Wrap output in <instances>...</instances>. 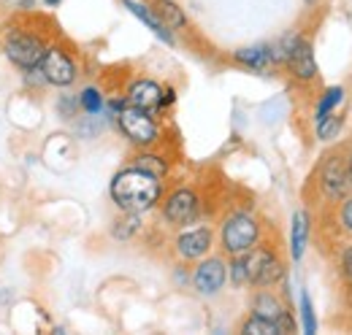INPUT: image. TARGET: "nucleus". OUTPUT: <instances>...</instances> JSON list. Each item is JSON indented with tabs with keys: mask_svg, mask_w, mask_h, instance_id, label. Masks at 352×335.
<instances>
[{
	"mask_svg": "<svg viewBox=\"0 0 352 335\" xmlns=\"http://www.w3.org/2000/svg\"><path fill=\"white\" fill-rule=\"evenodd\" d=\"M160 198H163L160 178L141 168L131 165L111 178V200L120 206V211L144 213V211L155 209Z\"/></svg>",
	"mask_w": 352,
	"mask_h": 335,
	"instance_id": "1",
	"label": "nucleus"
},
{
	"mask_svg": "<svg viewBox=\"0 0 352 335\" xmlns=\"http://www.w3.org/2000/svg\"><path fill=\"white\" fill-rule=\"evenodd\" d=\"M255 244H261V222L247 211H233L222 219L220 246L225 254L236 257L250 251Z\"/></svg>",
	"mask_w": 352,
	"mask_h": 335,
	"instance_id": "2",
	"label": "nucleus"
},
{
	"mask_svg": "<svg viewBox=\"0 0 352 335\" xmlns=\"http://www.w3.org/2000/svg\"><path fill=\"white\" fill-rule=\"evenodd\" d=\"M244 273H247V287H274L285 279V262L271 246L255 244L250 251L241 254Z\"/></svg>",
	"mask_w": 352,
	"mask_h": 335,
	"instance_id": "3",
	"label": "nucleus"
},
{
	"mask_svg": "<svg viewBox=\"0 0 352 335\" xmlns=\"http://www.w3.org/2000/svg\"><path fill=\"white\" fill-rule=\"evenodd\" d=\"M117 125L125 132V138L131 141L133 146H141V149H149L160 141V125L157 119L152 117V111H144L138 106H120L117 111Z\"/></svg>",
	"mask_w": 352,
	"mask_h": 335,
	"instance_id": "4",
	"label": "nucleus"
},
{
	"mask_svg": "<svg viewBox=\"0 0 352 335\" xmlns=\"http://www.w3.org/2000/svg\"><path fill=\"white\" fill-rule=\"evenodd\" d=\"M317 184H320V192H322V198L328 203L344 200L352 189L347 154H342V152L325 154V160L320 163V170H317Z\"/></svg>",
	"mask_w": 352,
	"mask_h": 335,
	"instance_id": "5",
	"label": "nucleus"
},
{
	"mask_svg": "<svg viewBox=\"0 0 352 335\" xmlns=\"http://www.w3.org/2000/svg\"><path fill=\"white\" fill-rule=\"evenodd\" d=\"M44 51H46L44 41H41L36 33H28V30H8V36H6V57H8L16 68L30 71V68L41 65Z\"/></svg>",
	"mask_w": 352,
	"mask_h": 335,
	"instance_id": "6",
	"label": "nucleus"
},
{
	"mask_svg": "<svg viewBox=\"0 0 352 335\" xmlns=\"http://www.w3.org/2000/svg\"><path fill=\"white\" fill-rule=\"evenodd\" d=\"M201 213V200L198 195L190 189V187H179L176 192H171L163 203V216L168 224L174 227H184V224H192Z\"/></svg>",
	"mask_w": 352,
	"mask_h": 335,
	"instance_id": "7",
	"label": "nucleus"
},
{
	"mask_svg": "<svg viewBox=\"0 0 352 335\" xmlns=\"http://www.w3.org/2000/svg\"><path fill=\"white\" fill-rule=\"evenodd\" d=\"M41 73H44L46 84H54V86H68V84L76 82V62L74 57L60 49V46H49L41 57Z\"/></svg>",
	"mask_w": 352,
	"mask_h": 335,
	"instance_id": "8",
	"label": "nucleus"
},
{
	"mask_svg": "<svg viewBox=\"0 0 352 335\" xmlns=\"http://www.w3.org/2000/svg\"><path fill=\"white\" fill-rule=\"evenodd\" d=\"M228 281V265L222 257H201L198 259V268L192 273V290L204 297H212L225 287Z\"/></svg>",
	"mask_w": 352,
	"mask_h": 335,
	"instance_id": "9",
	"label": "nucleus"
},
{
	"mask_svg": "<svg viewBox=\"0 0 352 335\" xmlns=\"http://www.w3.org/2000/svg\"><path fill=\"white\" fill-rule=\"evenodd\" d=\"M212 244H214V235L209 227H190L176 235L174 249L182 262H198L212 251Z\"/></svg>",
	"mask_w": 352,
	"mask_h": 335,
	"instance_id": "10",
	"label": "nucleus"
},
{
	"mask_svg": "<svg viewBox=\"0 0 352 335\" xmlns=\"http://www.w3.org/2000/svg\"><path fill=\"white\" fill-rule=\"evenodd\" d=\"M252 314L276 322V325L282 327V333L296 330V322H293L287 305L279 300V294H274L268 287H261V292H255V297H252Z\"/></svg>",
	"mask_w": 352,
	"mask_h": 335,
	"instance_id": "11",
	"label": "nucleus"
},
{
	"mask_svg": "<svg viewBox=\"0 0 352 335\" xmlns=\"http://www.w3.org/2000/svg\"><path fill=\"white\" fill-rule=\"evenodd\" d=\"M160 100H163V86L152 79H138L128 86L131 106H138L144 111H160Z\"/></svg>",
	"mask_w": 352,
	"mask_h": 335,
	"instance_id": "12",
	"label": "nucleus"
},
{
	"mask_svg": "<svg viewBox=\"0 0 352 335\" xmlns=\"http://www.w3.org/2000/svg\"><path fill=\"white\" fill-rule=\"evenodd\" d=\"M233 60L239 65L250 68V71H265L274 62V51L265 43H261V46H244V49H236L233 51Z\"/></svg>",
	"mask_w": 352,
	"mask_h": 335,
	"instance_id": "13",
	"label": "nucleus"
},
{
	"mask_svg": "<svg viewBox=\"0 0 352 335\" xmlns=\"http://www.w3.org/2000/svg\"><path fill=\"white\" fill-rule=\"evenodd\" d=\"M122 5L131 11L133 16H138V19H141V22H144V25H146V27H149V30H152V33H155L160 41L174 43V36H171V30H168V27H166V25L157 19V14H155L149 5H144V3H135V0H125Z\"/></svg>",
	"mask_w": 352,
	"mask_h": 335,
	"instance_id": "14",
	"label": "nucleus"
},
{
	"mask_svg": "<svg viewBox=\"0 0 352 335\" xmlns=\"http://www.w3.org/2000/svg\"><path fill=\"white\" fill-rule=\"evenodd\" d=\"M307 241H309V216L307 211H296L293 213V227H290V254H293L296 262L304 257Z\"/></svg>",
	"mask_w": 352,
	"mask_h": 335,
	"instance_id": "15",
	"label": "nucleus"
},
{
	"mask_svg": "<svg viewBox=\"0 0 352 335\" xmlns=\"http://www.w3.org/2000/svg\"><path fill=\"white\" fill-rule=\"evenodd\" d=\"M152 11L157 14V19H160L168 30H182V27H187V16H184V11L176 5L174 0H155Z\"/></svg>",
	"mask_w": 352,
	"mask_h": 335,
	"instance_id": "16",
	"label": "nucleus"
},
{
	"mask_svg": "<svg viewBox=\"0 0 352 335\" xmlns=\"http://www.w3.org/2000/svg\"><path fill=\"white\" fill-rule=\"evenodd\" d=\"M344 86H328L325 92H322V97H320V103H317V111H314V119L320 122V119H325L328 114H333L336 111V106L344 100Z\"/></svg>",
	"mask_w": 352,
	"mask_h": 335,
	"instance_id": "17",
	"label": "nucleus"
},
{
	"mask_svg": "<svg viewBox=\"0 0 352 335\" xmlns=\"http://www.w3.org/2000/svg\"><path fill=\"white\" fill-rule=\"evenodd\" d=\"M239 330L244 335H282V327H279L276 322L263 319V316H255V314H250V316L241 322Z\"/></svg>",
	"mask_w": 352,
	"mask_h": 335,
	"instance_id": "18",
	"label": "nucleus"
},
{
	"mask_svg": "<svg viewBox=\"0 0 352 335\" xmlns=\"http://www.w3.org/2000/svg\"><path fill=\"white\" fill-rule=\"evenodd\" d=\"M133 165L141 168V170H146V173H152V176H157V178H163V176L168 173V163H166L160 154H149V152L138 154Z\"/></svg>",
	"mask_w": 352,
	"mask_h": 335,
	"instance_id": "19",
	"label": "nucleus"
},
{
	"mask_svg": "<svg viewBox=\"0 0 352 335\" xmlns=\"http://www.w3.org/2000/svg\"><path fill=\"white\" fill-rule=\"evenodd\" d=\"M342 125H344V117L342 114H328L325 119H320L317 122V138L320 141H331V138H336L339 135V130H342Z\"/></svg>",
	"mask_w": 352,
	"mask_h": 335,
	"instance_id": "20",
	"label": "nucleus"
},
{
	"mask_svg": "<svg viewBox=\"0 0 352 335\" xmlns=\"http://www.w3.org/2000/svg\"><path fill=\"white\" fill-rule=\"evenodd\" d=\"M79 106H82V111H87V114H100L103 111V95H100V89L98 86H85L82 89V95H79Z\"/></svg>",
	"mask_w": 352,
	"mask_h": 335,
	"instance_id": "21",
	"label": "nucleus"
},
{
	"mask_svg": "<svg viewBox=\"0 0 352 335\" xmlns=\"http://www.w3.org/2000/svg\"><path fill=\"white\" fill-rule=\"evenodd\" d=\"M138 216H141V213H128V211H125V216H122V219L114 224V230H111V233H114V238L128 241L133 233L138 230Z\"/></svg>",
	"mask_w": 352,
	"mask_h": 335,
	"instance_id": "22",
	"label": "nucleus"
},
{
	"mask_svg": "<svg viewBox=\"0 0 352 335\" xmlns=\"http://www.w3.org/2000/svg\"><path fill=\"white\" fill-rule=\"evenodd\" d=\"M301 327H304V333L307 335H314L317 333V319H314V308H311V300H309L307 292H301Z\"/></svg>",
	"mask_w": 352,
	"mask_h": 335,
	"instance_id": "23",
	"label": "nucleus"
},
{
	"mask_svg": "<svg viewBox=\"0 0 352 335\" xmlns=\"http://www.w3.org/2000/svg\"><path fill=\"white\" fill-rule=\"evenodd\" d=\"M339 227H342V233L352 235V195L339 200Z\"/></svg>",
	"mask_w": 352,
	"mask_h": 335,
	"instance_id": "24",
	"label": "nucleus"
},
{
	"mask_svg": "<svg viewBox=\"0 0 352 335\" xmlns=\"http://www.w3.org/2000/svg\"><path fill=\"white\" fill-rule=\"evenodd\" d=\"M339 270H342V279L352 284V244L342 251V259H339Z\"/></svg>",
	"mask_w": 352,
	"mask_h": 335,
	"instance_id": "25",
	"label": "nucleus"
},
{
	"mask_svg": "<svg viewBox=\"0 0 352 335\" xmlns=\"http://www.w3.org/2000/svg\"><path fill=\"white\" fill-rule=\"evenodd\" d=\"M347 168H350V178H352V149L347 152Z\"/></svg>",
	"mask_w": 352,
	"mask_h": 335,
	"instance_id": "26",
	"label": "nucleus"
},
{
	"mask_svg": "<svg viewBox=\"0 0 352 335\" xmlns=\"http://www.w3.org/2000/svg\"><path fill=\"white\" fill-rule=\"evenodd\" d=\"M46 5H49V8H52V5H60V3H63V0H44Z\"/></svg>",
	"mask_w": 352,
	"mask_h": 335,
	"instance_id": "27",
	"label": "nucleus"
},
{
	"mask_svg": "<svg viewBox=\"0 0 352 335\" xmlns=\"http://www.w3.org/2000/svg\"><path fill=\"white\" fill-rule=\"evenodd\" d=\"M347 305L352 308V284H350V292H347Z\"/></svg>",
	"mask_w": 352,
	"mask_h": 335,
	"instance_id": "28",
	"label": "nucleus"
}]
</instances>
